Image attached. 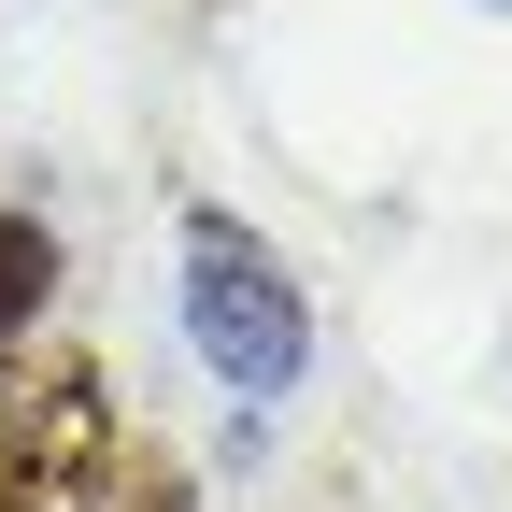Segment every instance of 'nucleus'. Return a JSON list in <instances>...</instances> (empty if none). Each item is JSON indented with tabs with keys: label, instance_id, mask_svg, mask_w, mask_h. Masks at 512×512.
<instances>
[{
	"label": "nucleus",
	"instance_id": "nucleus-1",
	"mask_svg": "<svg viewBox=\"0 0 512 512\" xmlns=\"http://www.w3.org/2000/svg\"><path fill=\"white\" fill-rule=\"evenodd\" d=\"M185 356H200L228 399H285L299 356H313V313L285 285V256L256 242L242 214H185Z\"/></svg>",
	"mask_w": 512,
	"mask_h": 512
},
{
	"label": "nucleus",
	"instance_id": "nucleus-2",
	"mask_svg": "<svg viewBox=\"0 0 512 512\" xmlns=\"http://www.w3.org/2000/svg\"><path fill=\"white\" fill-rule=\"evenodd\" d=\"M43 299H57V242H43V214H0V342H15Z\"/></svg>",
	"mask_w": 512,
	"mask_h": 512
}]
</instances>
